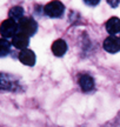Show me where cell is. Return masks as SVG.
Masks as SVG:
<instances>
[{"label": "cell", "instance_id": "6da1fadb", "mask_svg": "<svg viewBox=\"0 0 120 127\" xmlns=\"http://www.w3.org/2000/svg\"><path fill=\"white\" fill-rule=\"evenodd\" d=\"M0 33H1V38L4 39H10V38H14L15 34L19 33V25L15 20L8 18L6 20H4L0 26Z\"/></svg>", "mask_w": 120, "mask_h": 127}, {"label": "cell", "instance_id": "7a4b0ae2", "mask_svg": "<svg viewBox=\"0 0 120 127\" xmlns=\"http://www.w3.org/2000/svg\"><path fill=\"white\" fill-rule=\"evenodd\" d=\"M18 25H19V32H21L28 37L34 35L38 31V24L32 18H23L18 23Z\"/></svg>", "mask_w": 120, "mask_h": 127}, {"label": "cell", "instance_id": "3957f363", "mask_svg": "<svg viewBox=\"0 0 120 127\" xmlns=\"http://www.w3.org/2000/svg\"><path fill=\"white\" fill-rule=\"evenodd\" d=\"M44 12L51 18H60L65 12V6L60 1H51L44 7Z\"/></svg>", "mask_w": 120, "mask_h": 127}, {"label": "cell", "instance_id": "277c9868", "mask_svg": "<svg viewBox=\"0 0 120 127\" xmlns=\"http://www.w3.org/2000/svg\"><path fill=\"white\" fill-rule=\"evenodd\" d=\"M102 47L108 53H116L120 51V38L116 35H109L104 40Z\"/></svg>", "mask_w": 120, "mask_h": 127}, {"label": "cell", "instance_id": "5b68a950", "mask_svg": "<svg viewBox=\"0 0 120 127\" xmlns=\"http://www.w3.org/2000/svg\"><path fill=\"white\" fill-rule=\"evenodd\" d=\"M11 44L15 48H18V50H21V51L26 50L27 46H28V44H30V37L26 35V34H24V33H21V32H19L18 34L14 35V38L12 39Z\"/></svg>", "mask_w": 120, "mask_h": 127}, {"label": "cell", "instance_id": "8992f818", "mask_svg": "<svg viewBox=\"0 0 120 127\" xmlns=\"http://www.w3.org/2000/svg\"><path fill=\"white\" fill-rule=\"evenodd\" d=\"M19 60L21 64L26 65V66H34L35 65V54L32 50H23L19 55H18Z\"/></svg>", "mask_w": 120, "mask_h": 127}, {"label": "cell", "instance_id": "52a82bcc", "mask_svg": "<svg viewBox=\"0 0 120 127\" xmlns=\"http://www.w3.org/2000/svg\"><path fill=\"white\" fill-rule=\"evenodd\" d=\"M51 50H52V52H53V54H54L55 57H62V55L67 52L68 46H67L66 41H64L62 39H58V40H55V41L52 44Z\"/></svg>", "mask_w": 120, "mask_h": 127}, {"label": "cell", "instance_id": "ba28073f", "mask_svg": "<svg viewBox=\"0 0 120 127\" xmlns=\"http://www.w3.org/2000/svg\"><path fill=\"white\" fill-rule=\"evenodd\" d=\"M106 31L111 34V35H115L116 33H120V19L116 17H112L109 18L106 24H105Z\"/></svg>", "mask_w": 120, "mask_h": 127}, {"label": "cell", "instance_id": "9c48e42d", "mask_svg": "<svg viewBox=\"0 0 120 127\" xmlns=\"http://www.w3.org/2000/svg\"><path fill=\"white\" fill-rule=\"evenodd\" d=\"M79 85L84 92H91L94 89V79L88 74H82L79 78Z\"/></svg>", "mask_w": 120, "mask_h": 127}, {"label": "cell", "instance_id": "30bf717a", "mask_svg": "<svg viewBox=\"0 0 120 127\" xmlns=\"http://www.w3.org/2000/svg\"><path fill=\"white\" fill-rule=\"evenodd\" d=\"M8 18H11V19L15 20L17 23H19L23 18H25L24 17V8L20 7V6H13L8 12Z\"/></svg>", "mask_w": 120, "mask_h": 127}, {"label": "cell", "instance_id": "8fae6325", "mask_svg": "<svg viewBox=\"0 0 120 127\" xmlns=\"http://www.w3.org/2000/svg\"><path fill=\"white\" fill-rule=\"evenodd\" d=\"M11 51V44L10 41H7V39H4L1 38L0 39V57L4 58L6 57Z\"/></svg>", "mask_w": 120, "mask_h": 127}, {"label": "cell", "instance_id": "7c38bea8", "mask_svg": "<svg viewBox=\"0 0 120 127\" xmlns=\"http://www.w3.org/2000/svg\"><path fill=\"white\" fill-rule=\"evenodd\" d=\"M84 4L85 5H92V6H94V5L99 4V0H94V1H93V0H85Z\"/></svg>", "mask_w": 120, "mask_h": 127}, {"label": "cell", "instance_id": "4fadbf2b", "mask_svg": "<svg viewBox=\"0 0 120 127\" xmlns=\"http://www.w3.org/2000/svg\"><path fill=\"white\" fill-rule=\"evenodd\" d=\"M109 5H119V1H108Z\"/></svg>", "mask_w": 120, "mask_h": 127}]
</instances>
